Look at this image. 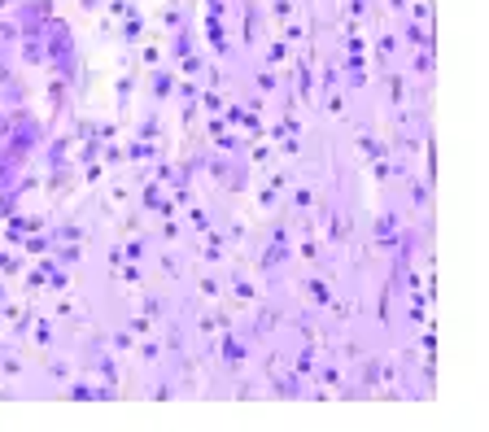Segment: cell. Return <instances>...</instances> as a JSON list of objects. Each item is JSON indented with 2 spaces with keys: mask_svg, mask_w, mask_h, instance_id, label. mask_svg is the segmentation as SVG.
<instances>
[{
  "mask_svg": "<svg viewBox=\"0 0 489 432\" xmlns=\"http://www.w3.org/2000/svg\"><path fill=\"white\" fill-rule=\"evenodd\" d=\"M201 105H205V114H219V109H223L219 92H201Z\"/></svg>",
  "mask_w": 489,
  "mask_h": 432,
  "instance_id": "5b68a950",
  "label": "cell"
},
{
  "mask_svg": "<svg viewBox=\"0 0 489 432\" xmlns=\"http://www.w3.org/2000/svg\"><path fill=\"white\" fill-rule=\"evenodd\" d=\"M171 88H175V79H171L166 70H162V75L153 79V96H157V101H166V92H171Z\"/></svg>",
  "mask_w": 489,
  "mask_h": 432,
  "instance_id": "7a4b0ae2",
  "label": "cell"
},
{
  "mask_svg": "<svg viewBox=\"0 0 489 432\" xmlns=\"http://www.w3.org/2000/svg\"><path fill=\"white\" fill-rule=\"evenodd\" d=\"M223 358H227V362H240V358H244V345H240L236 337H227V341H223Z\"/></svg>",
  "mask_w": 489,
  "mask_h": 432,
  "instance_id": "6da1fadb",
  "label": "cell"
},
{
  "mask_svg": "<svg viewBox=\"0 0 489 432\" xmlns=\"http://www.w3.org/2000/svg\"><path fill=\"white\" fill-rule=\"evenodd\" d=\"M406 44H428V31H424V26H406Z\"/></svg>",
  "mask_w": 489,
  "mask_h": 432,
  "instance_id": "3957f363",
  "label": "cell"
},
{
  "mask_svg": "<svg viewBox=\"0 0 489 432\" xmlns=\"http://www.w3.org/2000/svg\"><path fill=\"white\" fill-rule=\"evenodd\" d=\"M140 36H144V26H140V18H136V22H127V26H123V40H127V44H136Z\"/></svg>",
  "mask_w": 489,
  "mask_h": 432,
  "instance_id": "277c9868",
  "label": "cell"
},
{
  "mask_svg": "<svg viewBox=\"0 0 489 432\" xmlns=\"http://www.w3.org/2000/svg\"><path fill=\"white\" fill-rule=\"evenodd\" d=\"M26 249H31V254H44V249H48V236H26Z\"/></svg>",
  "mask_w": 489,
  "mask_h": 432,
  "instance_id": "8992f818",
  "label": "cell"
},
{
  "mask_svg": "<svg viewBox=\"0 0 489 432\" xmlns=\"http://www.w3.org/2000/svg\"><path fill=\"white\" fill-rule=\"evenodd\" d=\"M284 57H288L284 44H271V48H267V61H284Z\"/></svg>",
  "mask_w": 489,
  "mask_h": 432,
  "instance_id": "52a82bcc",
  "label": "cell"
},
{
  "mask_svg": "<svg viewBox=\"0 0 489 432\" xmlns=\"http://www.w3.org/2000/svg\"><path fill=\"white\" fill-rule=\"evenodd\" d=\"M258 88H263V92H275V75H258Z\"/></svg>",
  "mask_w": 489,
  "mask_h": 432,
  "instance_id": "ba28073f",
  "label": "cell"
}]
</instances>
